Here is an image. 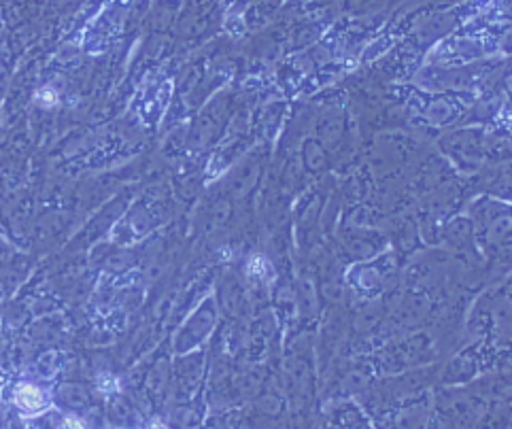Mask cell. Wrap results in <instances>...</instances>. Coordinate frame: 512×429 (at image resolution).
Listing matches in <instances>:
<instances>
[{
    "label": "cell",
    "mask_w": 512,
    "mask_h": 429,
    "mask_svg": "<svg viewBox=\"0 0 512 429\" xmlns=\"http://www.w3.org/2000/svg\"><path fill=\"white\" fill-rule=\"evenodd\" d=\"M15 402L20 408L28 410V413H34V410H41L45 406V396L39 387L24 383L15 391Z\"/></svg>",
    "instance_id": "1"
},
{
    "label": "cell",
    "mask_w": 512,
    "mask_h": 429,
    "mask_svg": "<svg viewBox=\"0 0 512 429\" xmlns=\"http://www.w3.org/2000/svg\"><path fill=\"white\" fill-rule=\"evenodd\" d=\"M64 429H85V423L75 415H68L64 417Z\"/></svg>",
    "instance_id": "2"
}]
</instances>
